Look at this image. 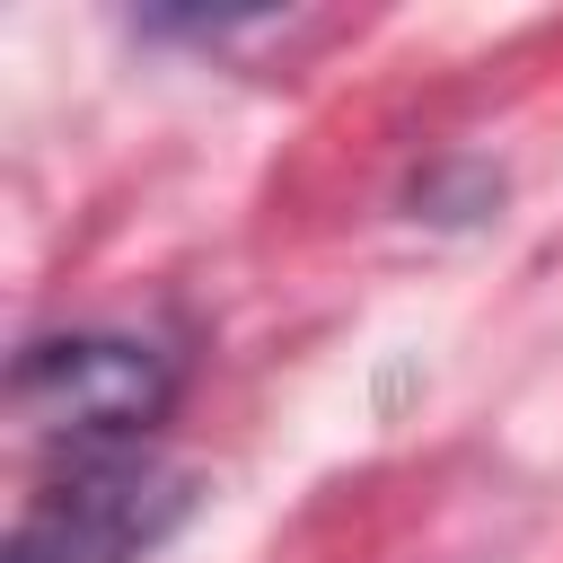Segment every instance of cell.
I'll return each instance as SVG.
<instances>
[{
	"label": "cell",
	"mask_w": 563,
	"mask_h": 563,
	"mask_svg": "<svg viewBox=\"0 0 563 563\" xmlns=\"http://www.w3.org/2000/svg\"><path fill=\"white\" fill-rule=\"evenodd\" d=\"M176 352L132 325H79V334H35L9 361V405L35 440L70 457H123L176 413Z\"/></svg>",
	"instance_id": "cell-1"
},
{
	"label": "cell",
	"mask_w": 563,
	"mask_h": 563,
	"mask_svg": "<svg viewBox=\"0 0 563 563\" xmlns=\"http://www.w3.org/2000/svg\"><path fill=\"white\" fill-rule=\"evenodd\" d=\"M194 510V475L167 457H70V475H53L18 528H9V563H141L150 545H167Z\"/></svg>",
	"instance_id": "cell-2"
}]
</instances>
